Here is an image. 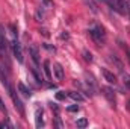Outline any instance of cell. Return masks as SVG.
Listing matches in <instances>:
<instances>
[{
	"instance_id": "cell-1",
	"label": "cell",
	"mask_w": 130,
	"mask_h": 129,
	"mask_svg": "<svg viewBox=\"0 0 130 129\" xmlns=\"http://www.w3.org/2000/svg\"><path fill=\"white\" fill-rule=\"evenodd\" d=\"M88 35L91 36V40L97 44V46H103L106 43V32H104V28L100 26V24H94L88 29Z\"/></svg>"
},
{
	"instance_id": "cell-2",
	"label": "cell",
	"mask_w": 130,
	"mask_h": 129,
	"mask_svg": "<svg viewBox=\"0 0 130 129\" xmlns=\"http://www.w3.org/2000/svg\"><path fill=\"white\" fill-rule=\"evenodd\" d=\"M9 46L6 38L0 40V59L3 61V64H6V70H11V59H9Z\"/></svg>"
},
{
	"instance_id": "cell-3",
	"label": "cell",
	"mask_w": 130,
	"mask_h": 129,
	"mask_svg": "<svg viewBox=\"0 0 130 129\" xmlns=\"http://www.w3.org/2000/svg\"><path fill=\"white\" fill-rule=\"evenodd\" d=\"M104 3H107L113 11H117L120 15H126L127 14V2L126 0H103Z\"/></svg>"
},
{
	"instance_id": "cell-4",
	"label": "cell",
	"mask_w": 130,
	"mask_h": 129,
	"mask_svg": "<svg viewBox=\"0 0 130 129\" xmlns=\"http://www.w3.org/2000/svg\"><path fill=\"white\" fill-rule=\"evenodd\" d=\"M11 49H12L14 56L17 58V61L21 64V62H23V52H21V46H20V43H18V40H17L15 36H12V41H11Z\"/></svg>"
},
{
	"instance_id": "cell-5",
	"label": "cell",
	"mask_w": 130,
	"mask_h": 129,
	"mask_svg": "<svg viewBox=\"0 0 130 129\" xmlns=\"http://www.w3.org/2000/svg\"><path fill=\"white\" fill-rule=\"evenodd\" d=\"M101 91H103V96L107 99V102L115 108V105H117V97H115V91H113V88H110V87H103Z\"/></svg>"
},
{
	"instance_id": "cell-6",
	"label": "cell",
	"mask_w": 130,
	"mask_h": 129,
	"mask_svg": "<svg viewBox=\"0 0 130 129\" xmlns=\"http://www.w3.org/2000/svg\"><path fill=\"white\" fill-rule=\"evenodd\" d=\"M0 82H2V85L6 88V91L9 93L11 90H14V87L11 85V81H9V78H8V74L5 73V70H3V67L0 65Z\"/></svg>"
},
{
	"instance_id": "cell-7",
	"label": "cell",
	"mask_w": 130,
	"mask_h": 129,
	"mask_svg": "<svg viewBox=\"0 0 130 129\" xmlns=\"http://www.w3.org/2000/svg\"><path fill=\"white\" fill-rule=\"evenodd\" d=\"M101 74H103V78H104V79H106V81H107L109 84H113V85H115V84L118 82L117 76H115V74H113L112 71H109L107 68H101Z\"/></svg>"
},
{
	"instance_id": "cell-8",
	"label": "cell",
	"mask_w": 130,
	"mask_h": 129,
	"mask_svg": "<svg viewBox=\"0 0 130 129\" xmlns=\"http://www.w3.org/2000/svg\"><path fill=\"white\" fill-rule=\"evenodd\" d=\"M42 114H44L42 108H41V106H38V108L35 109V125H36V128H42V126H44Z\"/></svg>"
},
{
	"instance_id": "cell-9",
	"label": "cell",
	"mask_w": 130,
	"mask_h": 129,
	"mask_svg": "<svg viewBox=\"0 0 130 129\" xmlns=\"http://www.w3.org/2000/svg\"><path fill=\"white\" fill-rule=\"evenodd\" d=\"M29 53H30V56H32V61L35 67L38 68V65H39V53H38V47L36 46H29Z\"/></svg>"
},
{
	"instance_id": "cell-10",
	"label": "cell",
	"mask_w": 130,
	"mask_h": 129,
	"mask_svg": "<svg viewBox=\"0 0 130 129\" xmlns=\"http://www.w3.org/2000/svg\"><path fill=\"white\" fill-rule=\"evenodd\" d=\"M53 73H55V76H56L58 81H62L64 79V67L59 64V62H55L53 64Z\"/></svg>"
},
{
	"instance_id": "cell-11",
	"label": "cell",
	"mask_w": 130,
	"mask_h": 129,
	"mask_svg": "<svg viewBox=\"0 0 130 129\" xmlns=\"http://www.w3.org/2000/svg\"><path fill=\"white\" fill-rule=\"evenodd\" d=\"M109 59H110V62H112V64L117 65V68H118V71H120V73H123V71H124V65H123V62L120 61V58H118L117 55L110 53V55H109Z\"/></svg>"
},
{
	"instance_id": "cell-12",
	"label": "cell",
	"mask_w": 130,
	"mask_h": 129,
	"mask_svg": "<svg viewBox=\"0 0 130 129\" xmlns=\"http://www.w3.org/2000/svg\"><path fill=\"white\" fill-rule=\"evenodd\" d=\"M68 97H71L74 102H83L85 100V97L80 94V91H68V94H67Z\"/></svg>"
},
{
	"instance_id": "cell-13",
	"label": "cell",
	"mask_w": 130,
	"mask_h": 129,
	"mask_svg": "<svg viewBox=\"0 0 130 129\" xmlns=\"http://www.w3.org/2000/svg\"><path fill=\"white\" fill-rule=\"evenodd\" d=\"M18 91H20L23 96H26V97H30V96H32V91H30V88H27V87H26L24 84H21V82L18 84Z\"/></svg>"
},
{
	"instance_id": "cell-14",
	"label": "cell",
	"mask_w": 130,
	"mask_h": 129,
	"mask_svg": "<svg viewBox=\"0 0 130 129\" xmlns=\"http://www.w3.org/2000/svg\"><path fill=\"white\" fill-rule=\"evenodd\" d=\"M42 67H44V73H45L47 79H52V70H50V61H48V59H45V61L42 62Z\"/></svg>"
},
{
	"instance_id": "cell-15",
	"label": "cell",
	"mask_w": 130,
	"mask_h": 129,
	"mask_svg": "<svg viewBox=\"0 0 130 129\" xmlns=\"http://www.w3.org/2000/svg\"><path fill=\"white\" fill-rule=\"evenodd\" d=\"M30 71H32V74L35 76V81H36V84H41V85H42L44 79H42V76L39 74V71L36 70V67H32V68H30Z\"/></svg>"
},
{
	"instance_id": "cell-16",
	"label": "cell",
	"mask_w": 130,
	"mask_h": 129,
	"mask_svg": "<svg viewBox=\"0 0 130 129\" xmlns=\"http://www.w3.org/2000/svg\"><path fill=\"white\" fill-rule=\"evenodd\" d=\"M35 20H36V21H42V20H44V8H42V6L36 9V12H35Z\"/></svg>"
},
{
	"instance_id": "cell-17",
	"label": "cell",
	"mask_w": 130,
	"mask_h": 129,
	"mask_svg": "<svg viewBox=\"0 0 130 129\" xmlns=\"http://www.w3.org/2000/svg\"><path fill=\"white\" fill-rule=\"evenodd\" d=\"M82 56H83V59H85L86 62H91V61H92V53H91L89 50H83V52H82Z\"/></svg>"
},
{
	"instance_id": "cell-18",
	"label": "cell",
	"mask_w": 130,
	"mask_h": 129,
	"mask_svg": "<svg viewBox=\"0 0 130 129\" xmlns=\"http://www.w3.org/2000/svg\"><path fill=\"white\" fill-rule=\"evenodd\" d=\"M76 125H77V128H86L88 126V119H79L76 122Z\"/></svg>"
},
{
	"instance_id": "cell-19",
	"label": "cell",
	"mask_w": 130,
	"mask_h": 129,
	"mask_svg": "<svg viewBox=\"0 0 130 129\" xmlns=\"http://www.w3.org/2000/svg\"><path fill=\"white\" fill-rule=\"evenodd\" d=\"M0 111H2V112H3V114L6 115V119H8V115H9V114H8V108H6L5 102L2 100V97H0Z\"/></svg>"
},
{
	"instance_id": "cell-20",
	"label": "cell",
	"mask_w": 130,
	"mask_h": 129,
	"mask_svg": "<svg viewBox=\"0 0 130 129\" xmlns=\"http://www.w3.org/2000/svg\"><path fill=\"white\" fill-rule=\"evenodd\" d=\"M121 74H123V82H124V85H126L127 88H130V76L129 74H126L124 71H123Z\"/></svg>"
},
{
	"instance_id": "cell-21",
	"label": "cell",
	"mask_w": 130,
	"mask_h": 129,
	"mask_svg": "<svg viewBox=\"0 0 130 129\" xmlns=\"http://www.w3.org/2000/svg\"><path fill=\"white\" fill-rule=\"evenodd\" d=\"M85 2H86V5L91 8V11H92V12H97V5L94 3V0H85Z\"/></svg>"
},
{
	"instance_id": "cell-22",
	"label": "cell",
	"mask_w": 130,
	"mask_h": 129,
	"mask_svg": "<svg viewBox=\"0 0 130 129\" xmlns=\"http://www.w3.org/2000/svg\"><path fill=\"white\" fill-rule=\"evenodd\" d=\"M55 126H56V128H64V125H62V122H61L59 114H56V117H55Z\"/></svg>"
},
{
	"instance_id": "cell-23",
	"label": "cell",
	"mask_w": 130,
	"mask_h": 129,
	"mask_svg": "<svg viewBox=\"0 0 130 129\" xmlns=\"http://www.w3.org/2000/svg\"><path fill=\"white\" fill-rule=\"evenodd\" d=\"M42 47H44V49H47V50H48V52H52V53H55V52H56V47H55V46H50V44H47V43H44V44H42Z\"/></svg>"
},
{
	"instance_id": "cell-24",
	"label": "cell",
	"mask_w": 130,
	"mask_h": 129,
	"mask_svg": "<svg viewBox=\"0 0 130 129\" xmlns=\"http://www.w3.org/2000/svg\"><path fill=\"white\" fill-rule=\"evenodd\" d=\"M2 128H14V126H12V125L9 123V120L6 119V122H0V129Z\"/></svg>"
},
{
	"instance_id": "cell-25",
	"label": "cell",
	"mask_w": 130,
	"mask_h": 129,
	"mask_svg": "<svg viewBox=\"0 0 130 129\" xmlns=\"http://www.w3.org/2000/svg\"><path fill=\"white\" fill-rule=\"evenodd\" d=\"M65 97H67L65 91H58V93H56V99H58V100H64Z\"/></svg>"
},
{
	"instance_id": "cell-26",
	"label": "cell",
	"mask_w": 130,
	"mask_h": 129,
	"mask_svg": "<svg viewBox=\"0 0 130 129\" xmlns=\"http://www.w3.org/2000/svg\"><path fill=\"white\" fill-rule=\"evenodd\" d=\"M67 111H68V112H77V111H79V106H77V105H71V106L67 108Z\"/></svg>"
},
{
	"instance_id": "cell-27",
	"label": "cell",
	"mask_w": 130,
	"mask_h": 129,
	"mask_svg": "<svg viewBox=\"0 0 130 129\" xmlns=\"http://www.w3.org/2000/svg\"><path fill=\"white\" fill-rule=\"evenodd\" d=\"M50 106H52V109H55V114H59V106H58L56 103H53V102H52V103H50Z\"/></svg>"
},
{
	"instance_id": "cell-28",
	"label": "cell",
	"mask_w": 130,
	"mask_h": 129,
	"mask_svg": "<svg viewBox=\"0 0 130 129\" xmlns=\"http://www.w3.org/2000/svg\"><path fill=\"white\" fill-rule=\"evenodd\" d=\"M2 38H5V31H3V26L0 24V40Z\"/></svg>"
},
{
	"instance_id": "cell-29",
	"label": "cell",
	"mask_w": 130,
	"mask_h": 129,
	"mask_svg": "<svg viewBox=\"0 0 130 129\" xmlns=\"http://www.w3.org/2000/svg\"><path fill=\"white\" fill-rule=\"evenodd\" d=\"M39 32L42 33V35H44V36H48V35H50V33L47 32V29H41V31H39Z\"/></svg>"
},
{
	"instance_id": "cell-30",
	"label": "cell",
	"mask_w": 130,
	"mask_h": 129,
	"mask_svg": "<svg viewBox=\"0 0 130 129\" xmlns=\"http://www.w3.org/2000/svg\"><path fill=\"white\" fill-rule=\"evenodd\" d=\"M61 38H62V40H68V33H67V32H64L62 35H61Z\"/></svg>"
},
{
	"instance_id": "cell-31",
	"label": "cell",
	"mask_w": 130,
	"mask_h": 129,
	"mask_svg": "<svg viewBox=\"0 0 130 129\" xmlns=\"http://www.w3.org/2000/svg\"><path fill=\"white\" fill-rule=\"evenodd\" d=\"M127 14L130 15V2H127Z\"/></svg>"
},
{
	"instance_id": "cell-32",
	"label": "cell",
	"mask_w": 130,
	"mask_h": 129,
	"mask_svg": "<svg viewBox=\"0 0 130 129\" xmlns=\"http://www.w3.org/2000/svg\"><path fill=\"white\" fill-rule=\"evenodd\" d=\"M127 55H129V61H130V50H127Z\"/></svg>"
}]
</instances>
